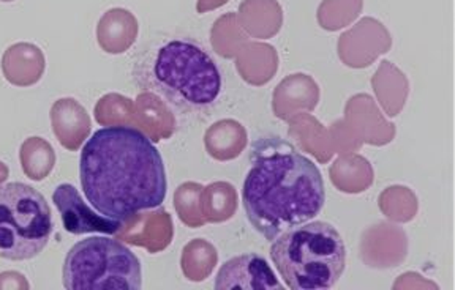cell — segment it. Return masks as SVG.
<instances>
[{
  "mask_svg": "<svg viewBox=\"0 0 455 290\" xmlns=\"http://www.w3.org/2000/svg\"><path fill=\"white\" fill-rule=\"evenodd\" d=\"M79 178L89 204L121 223L162 206L168 192L160 152L141 129L127 125L93 133L81 152Z\"/></svg>",
  "mask_w": 455,
  "mask_h": 290,
  "instance_id": "1",
  "label": "cell"
},
{
  "mask_svg": "<svg viewBox=\"0 0 455 290\" xmlns=\"http://www.w3.org/2000/svg\"><path fill=\"white\" fill-rule=\"evenodd\" d=\"M324 202V180L312 160L280 137H261L251 145L242 204L266 240L315 220Z\"/></svg>",
  "mask_w": 455,
  "mask_h": 290,
  "instance_id": "2",
  "label": "cell"
},
{
  "mask_svg": "<svg viewBox=\"0 0 455 290\" xmlns=\"http://www.w3.org/2000/svg\"><path fill=\"white\" fill-rule=\"evenodd\" d=\"M136 84L160 95L185 114L215 106L223 90L219 64L201 43L187 36L164 38L144 51L133 68Z\"/></svg>",
  "mask_w": 455,
  "mask_h": 290,
  "instance_id": "3",
  "label": "cell"
},
{
  "mask_svg": "<svg viewBox=\"0 0 455 290\" xmlns=\"http://www.w3.org/2000/svg\"><path fill=\"white\" fill-rule=\"evenodd\" d=\"M270 259L288 287L326 290L339 283L347 265V247L332 224L313 221L278 235Z\"/></svg>",
  "mask_w": 455,
  "mask_h": 290,
  "instance_id": "4",
  "label": "cell"
},
{
  "mask_svg": "<svg viewBox=\"0 0 455 290\" xmlns=\"http://www.w3.org/2000/svg\"><path fill=\"white\" fill-rule=\"evenodd\" d=\"M62 279L67 290H140L141 263L119 240L89 237L68 251Z\"/></svg>",
  "mask_w": 455,
  "mask_h": 290,
  "instance_id": "5",
  "label": "cell"
},
{
  "mask_svg": "<svg viewBox=\"0 0 455 290\" xmlns=\"http://www.w3.org/2000/svg\"><path fill=\"white\" fill-rule=\"evenodd\" d=\"M52 218L46 199L28 184L0 186V257L21 263L46 248Z\"/></svg>",
  "mask_w": 455,
  "mask_h": 290,
  "instance_id": "6",
  "label": "cell"
},
{
  "mask_svg": "<svg viewBox=\"0 0 455 290\" xmlns=\"http://www.w3.org/2000/svg\"><path fill=\"white\" fill-rule=\"evenodd\" d=\"M52 202L60 212L65 231L70 234H117L121 231V221L109 220L95 213L85 204L78 190L70 184H59L52 194Z\"/></svg>",
  "mask_w": 455,
  "mask_h": 290,
  "instance_id": "7",
  "label": "cell"
},
{
  "mask_svg": "<svg viewBox=\"0 0 455 290\" xmlns=\"http://www.w3.org/2000/svg\"><path fill=\"white\" fill-rule=\"evenodd\" d=\"M215 289H284L261 255H242L229 259L221 265L215 278Z\"/></svg>",
  "mask_w": 455,
  "mask_h": 290,
  "instance_id": "8",
  "label": "cell"
},
{
  "mask_svg": "<svg viewBox=\"0 0 455 290\" xmlns=\"http://www.w3.org/2000/svg\"><path fill=\"white\" fill-rule=\"evenodd\" d=\"M51 123L57 141L70 152H76L91 133L89 115L73 98L57 99L51 109Z\"/></svg>",
  "mask_w": 455,
  "mask_h": 290,
  "instance_id": "9",
  "label": "cell"
},
{
  "mask_svg": "<svg viewBox=\"0 0 455 290\" xmlns=\"http://www.w3.org/2000/svg\"><path fill=\"white\" fill-rule=\"evenodd\" d=\"M20 158L24 174L36 182L48 177L56 164L54 149L51 147L50 142L44 141L43 137L26 139L21 145Z\"/></svg>",
  "mask_w": 455,
  "mask_h": 290,
  "instance_id": "10",
  "label": "cell"
},
{
  "mask_svg": "<svg viewBox=\"0 0 455 290\" xmlns=\"http://www.w3.org/2000/svg\"><path fill=\"white\" fill-rule=\"evenodd\" d=\"M28 279L16 273V271H5L0 275V289H28Z\"/></svg>",
  "mask_w": 455,
  "mask_h": 290,
  "instance_id": "11",
  "label": "cell"
},
{
  "mask_svg": "<svg viewBox=\"0 0 455 290\" xmlns=\"http://www.w3.org/2000/svg\"><path fill=\"white\" fill-rule=\"evenodd\" d=\"M8 178V168L0 161V184H4Z\"/></svg>",
  "mask_w": 455,
  "mask_h": 290,
  "instance_id": "12",
  "label": "cell"
}]
</instances>
